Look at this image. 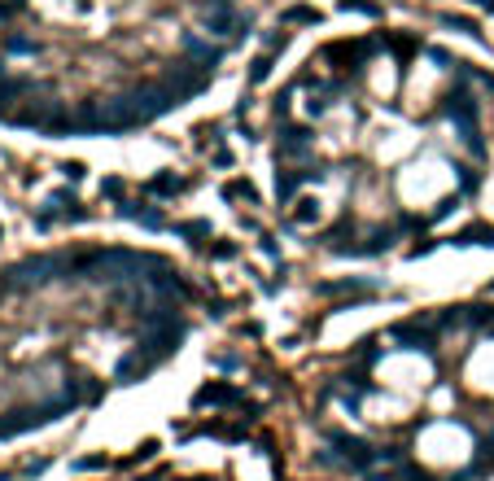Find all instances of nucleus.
Instances as JSON below:
<instances>
[{
    "label": "nucleus",
    "instance_id": "f03ea898",
    "mask_svg": "<svg viewBox=\"0 0 494 481\" xmlns=\"http://www.w3.org/2000/svg\"><path fill=\"white\" fill-rule=\"evenodd\" d=\"M262 0H0V123L118 140L219 88Z\"/></svg>",
    "mask_w": 494,
    "mask_h": 481
},
{
    "label": "nucleus",
    "instance_id": "f257e3e1",
    "mask_svg": "<svg viewBox=\"0 0 494 481\" xmlns=\"http://www.w3.org/2000/svg\"><path fill=\"white\" fill-rule=\"evenodd\" d=\"M280 219L337 258L429 236L494 166V75L420 27H346L311 40L267 92Z\"/></svg>",
    "mask_w": 494,
    "mask_h": 481
}]
</instances>
